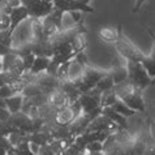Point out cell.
Here are the masks:
<instances>
[{
  "instance_id": "obj_1",
  "label": "cell",
  "mask_w": 155,
  "mask_h": 155,
  "mask_svg": "<svg viewBox=\"0 0 155 155\" xmlns=\"http://www.w3.org/2000/svg\"><path fill=\"white\" fill-rule=\"evenodd\" d=\"M114 46L117 51V54L127 61L141 63L146 58V55L124 34L123 25H119V38Z\"/></svg>"
},
{
  "instance_id": "obj_2",
  "label": "cell",
  "mask_w": 155,
  "mask_h": 155,
  "mask_svg": "<svg viewBox=\"0 0 155 155\" xmlns=\"http://www.w3.org/2000/svg\"><path fill=\"white\" fill-rule=\"evenodd\" d=\"M127 69H128V81L133 84L136 87L141 89L142 91L149 87V86L154 85V80L149 77L147 72L142 67L141 63H132L127 61Z\"/></svg>"
},
{
  "instance_id": "obj_3",
  "label": "cell",
  "mask_w": 155,
  "mask_h": 155,
  "mask_svg": "<svg viewBox=\"0 0 155 155\" xmlns=\"http://www.w3.org/2000/svg\"><path fill=\"white\" fill-rule=\"evenodd\" d=\"M120 101H123L129 108L136 111V112H141V114L146 112V103L143 99L142 90L136 87V86H133L125 95L120 98Z\"/></svg>"
},
{
  "instance_id": "obj_4",
  "label": "cell",
  "mask_w": 155,
  "mask_h": 155,
  "mask_svg": "<svg viewBox=\"0 0 155 155\" xmlns=\"http://www.w3.org/2000/svg\"><path fill=\"white\" fill-rule=\"evenodd\" d=\"M28 8L30 18H45L54 9L52 0H30L25 5Z\"/></svg>"
},
{
  "instance_id": "obj_5",
  "label": "cell",
  "mask_w": 155,
  "mask_h": 155,
  "mask_svg": "<svg viewBox=\"0 0 155 155\" xmlns=\"http://www.w3.org/2000/svg\"><path fill=\"white\" fill-rule=\"evenodd\" d=\"M101 95L102 93L95 87L87 93L81 94L78 102L81 104V108H82V114H90L93 111H95L97 108H99L101 107Z\"/></svg>"
},
{
  "instance_id": "obj_6",
  "label": "cell",
  "mask_w": 155,
  "mask_h": 155,
  "mask_svg": "<svg viewBox=\"0 0 155 155\" xmlns=\"http://www.w3.org/2000/svg\"><path fill=\"white\" fill-rule=\"evenodd\" d=\"M54 8L63 11L64 13H68L71 11H80L84 13H95V9L90 5H84V4L78 3L77 0H52Z\"/></svg>"
},
{
  "instance_id": "obj_7",
  "label": "cell",
  "mask_w": 155,
  "mask_h": 155,
  "mask_svg": "<svg viewBox=\"0 0 155 155\" xmlns=\"http://www.w3.org/2000/svg\"><path fill=\"white\" fill-rule=\"evenodd\" d=\"M11 28H9V31L12 35H13V33H15V30L20 26L21 24L24 22V21H26L28 18H30V16H29V12H28V8L25 7V5H20V7H17V8H13V9L11 11Z\"/></svg>"
},
{
  "instance_id": "obj_8",
  "label": "cell",
  "mask_w": 155,
  "mask_h": 155,
  "mask_svg": "<svg viewBox=\"0 0 155 155\" xmlns=\"http://www.w3.org/2000/svg\"><path fill=\"white\" fill-rule=\"evenodd\" d=\"M76 119H77V115L74 114V111H73L69 106L59 110L56 112V115H55V123L60 127L69 125V124H72Z\"/></svg>"
},
{
  "instance_id": "obj_9",
  "label": "cell",
  "mask_w": 155,
  "mask_h": 155,
  "mask_svg": "<svg viewBox=\"0 0 155 155\" xmlns=\"http://www.w3.org/2000/svg\"><path fill=\"white\" fill-rule=\"evenodd\" d=\"M48 103L56 111H59V110L64 108V107H68L71 102H69V98L65 95V93H63L60 89H56L55 91H52L50 94Z\"/></svg>"
},
{
  "instance_id": "obj_10",
  "label": "cell",
  "mask_w": 155,
  "mask_h": 155,
  "mask_svg": "<svg viewBox=\"0 0 155 155\" xmlns=\"http://www.w3.org/2000/svg\"><path fill=\"white\" fill-rule=\"evenodd\" d=\"M110 77L112 78L115 85H119L128 80V69H127V63L125 64H117L112 67L110 71H107Z\"/></svg>"
},
{
  "instance_id": "obj_11",
  "label": "cell",
  "mask_w": 155,
  "mask_h": 155,
  "mask_svg": "<svg viewBox=\"0 0 155 155\" xmlns=\"http://www.w3.org/2000/svg\"><path fill=\"white\" fill-rule=\"evenodd\" d=\"M97 35L99 41H102L106 45H115L119 38V28H101L98 30Z\"/></svg>"
},
{
  "instance_id": "obj_12",
  "label": "cell",
  "mask_w": 155,
  "mask_h": 155,
  "mask_svg": "<svg viewBox=\"0 0 155 155\" xmlns=\"http://www.w3.org/2000/svg\"><path fill=\"white\" fill-rule=\"evenodd\" d=\"M102 115L106 116V117H108L111 121H112L115 125H117L120 129H128V119L124 117L121 115H119L117 112H115L111 107H104V108H102Z\"/></svg>"
},
{
  "instance_id": "obj_13",
  "label": "cell",
  "mask_w": 155,
  "mask_h": 155,
  "mask_svg": "<svg viewBox=\"0 0 155 155\" xmlns=\"http://www.w3.org/2000/svg\"><path fill=\"white\" fill-rule=\"evenodd\" d=\"M24 101H25V97L22 94H15V95H12L11 98L5 99V104H7L8 111H9L12 115L21 112Z\"/></svg>"
},
{
  "instance_id": "obj_14",
  "label": "cell",
  "mask_w": 155,
  "mask_h": 155,
  "mask_svg": "<svg viewBox=\"0 0 155 155\" xmlns=\"http://www.w3.org/2000/svg\"><path fill=\"white\" fill-rule=\"evenodd\" d=\"M51 59L50 58H43V56H35V60H34L31 68H30L29 73L33 76H39L42 73H45L47 71V68L50 65Z\"/></svg>"
},
{
  "instance_id": "obj_15",
  "label": "cell",
  "mask_w": 155,
  "mask_h": 155,
  "mask_svg": "<svg viewBox=\"0 0 155 155\" xmlns=\"http://www.w3.org/2000/svg\"><path fill=\"white\" fill-rule=\"evenodd\" d=\"M85 71V65L80 64L77 60L73 58L69 61V73H68V80L69 81H77L80 80L84 74Z\"/></svg>"
},
{
  "instance_id": "obj_16",
  "label": "cell",
  "mask_w": 155,
  "mask_h": 155,
  "mask_svg": "<svg viewBox=\"0 0 155 155\" xmlns=\"http://www.w3.org/2000/svg\"><path fill=\"white\" fill-rule=\"evenodd\" d=\"M111 108H112L115 112H117L119 115H121V116H124V117H127V119H129V117H133V116L136 115V111H133V110H130L129 107L124 103L123 101H120V99H117L112 106H111Z\"/></svg>"
},
{
  "instance_id": "obj_17",
  "label": "cell",
  "mask_w": 155,
  "mask_h": 155,
  "mask_svg": "<svg viewBox=\"0 0 155 155\" xmlns=\"http://www.w3.org/2000/svg\"><path fill=\"white\" fill-rule=\"evenodd\" d=\"M117 95H116V93L112 90H108V91H104L102 93L101 95V107L102 108H104V107H111L114 104V103L117 101Z\"/></svg>"
},
{
  "instance_id": "obj_18",
  "label": "cell",
  "mask_w": 155,
  "mask_h": 155,
  "mask_svg": "<svg viewBox=\"0 0 155 155\" xmlns=\"http://www.w3.org/2000/svg\"><path fill=\"white\" fill-rule=\"evenodd\" d=\"M114 86H115V84H114L112 78H111L110 74L107 73L104 77H102V78L99 80V82L97 84L95 89L99 90L101 93H104V91H108V90H112V89H114Z\"/></svg>"
},
{
  "instance_id": "obj_19",
  "label": "cell",
  "mask_w": 155,
  "mask_h": 155,
  "mask_svg": "<svg viewBox=\"0 0 155 155\" xmlns=\"http://www.w3.org/2000/svg\"><path fill=\"white\" fill-rule=\"evenodd\" d=\"M141 64H142V67L145 68V71L147 72L149 77H151V78L154 80L155 78V60L151 59L150 56H146L141 61Z\"/></svg>"
},
{
  "instance_id": "obj_20",
  "label": "cell",
  "mask_w": 155,
  "mask_h": 155,
  "mask_svg": "<svg viewBox=\"0 0 155 155\" xmlns=\"http://www.w3.org/2000/svg\"><path fill=\"white\" fill-rule=\"evenodd\" d=\"M13 150H15V153L17 155H37L33 151V149L30 147V142H26V143L17 146V147H15Z\"/></svg>"
},
{
  "instance_id": "obj_21",
  "label": "cell",
  "mask_w": 155,
  "mask_h": 155,
  "mask_svg": "<svg viewBox=\"0 0 155 155\" xmlns=\"http://www.w3.org/2000/svg\"><path fill=\"white\" fill-rule=\"evenodd\" d=\"M11 28V17L5 12L0 11V31L4 30H9Z\"/></svg>"
},
{
  "instance_id": "obj_22",
  "label": "cell",
  "mask_w": 155,
  "mask_h": 155,
  "mask_svg": "<svg viewBox=\"0 0 155 155\" xmlns=\"http://www.w3.org/2000/svg\"><path fill=\"white\" fill-rule=\"evenodd\" d=\"M0 45L5 46L8 48H12V34L8 30L0 31Z\"/></svg>"
},
{
  "instance_id": "obj_23",
  "label": "cell",
  "mask_w": 155,
  "mask_h": 155,
  "mask_svg": "<svg viewBox=\"0 0 155 155\" xmlns=\"http://www.w3.org/2000/svg\"><path fill=\"white\" fill-rule=\"evenodd\" d=\"M85 150L87 153H102L103 151V143L99 141H94V142H90V143L86 145Z\"/></svg>"
},
{
  "instance_id": "obj_24",
  "label": "cell",
  "mask_w": 155,
  "mask_h": 155,
  "mask_svg": "<svg viewBox=\"0 0 155 155\" xmlns=\"http://www.w3.org/2000/svg\"><path fill=\"white\" fill-rule=\"evenodd\" d=\"M15 91L12 90L11 87V85H3V86H0V98L2 99H8V98H11L12 95H15Z\"/></svg>"
},
{
  "instance_id": "obj_25",
  "label": "cell",
  "mask_w": 155,
  "mask_h": 155,
  "mask_svg": "<svg viewBox=\"0 0 155 155\" xmlns=\"http://www.w3.org/2000/svg\"><path fill=\"white\" fill-rule=\"evenodd\" d=\"M34 60H35V55H33V54H29V55H26V56H22V63H24L25 73L30 71V68H31Z\"/></svg>"
},
{
  "instance_id": "obj_26",
  "label": "cell",
  "mask_w": 155,
  "mask_h": 155,
  "mask_svg": "<svg viewBox=\"0 0 155 155\" xmlns=\"http://www.w3.org/2000/svg\"><path fill=\"white\" fill-rule=\"evenodd\" d=\"M82 13H84V12H80V11H71V12H68V15H69L73 18V21H74L76 25H81V24H82Z\"/></svg>"
},
{
  "instance_id": "obj_27",
  "label": "cell",
  "mask_w": 155,
  "mask_h": 155,
  "mask_svg": "<svg viewBox=\"0 0 155 155\" xmlns=\"http://www.w3.org/2000/svg\"><path fill=\"white\" fill-rule=\"evenodd\" d=\"M11 116L12 114L8 111V108H0V121H8Z\"/></svg>"
},
{
  "instance_id": "obj_28",
  "label": "cell",
  "mask_w": 155,
  "mask_h": 155,
  "mask_svg": "<svg viewBox=\"0 0 155 155\" xmlns=\"http://www.w3.org/2000/svg\"><path fill=\"white\" fill-rule=\"evenodd\" d=\"M146 30H147V33L150 34V37H151V39H153V50H151V54H150V58L155 60V34L153 33V30L150 28H146Z\"/></svg>"
},
{
  "instance_id": "obj_29",
  "label": "cell",
  "mask_w": 155,
  "mask_h": 155,
  "mask_svg": "<svg viewBox=\"0 0 155 155\" xmlns=\"http://www.w3.org/2000/svg\"><path fill=\"white\" fill-rule=\"evenodd\" d=\"M146 3V0H136V4L133 5V9H132V12L133 13H137L140 9H141V7L143 5V4Z\"/></svg>"
},
{
  "instance_id": "obj_30",
  "label": "cell",
  "mask_w": 155,
  "mask_h": 155,
  "mask_svg": "<svg viewBox=\"0 0 155 155\" xmlns=\"http://www.w3.org/2000/svg\"><path fill=\"white\" fill-rule=\"evenodd\" d=\"M0 108H7V104H5V101L0 98Z\"/></svg>"
},
{
  "instance_id": "obj_31",
  "label": "cell",
  "mask_w": 155,
  "mask_h": 155,
  "mask_svg": "<svg viewBox=\"0 0 155 155\" xmlns=\"http://www.w3.org/2000/svg\"><path fill=\"white\" fill-rule=\"evenodd\" d=\"M77 2H78V3H81V4H84V5H89L91 0H77Z\"/></svg>"
},
{
  "instance_id": "obj_32",
  "label": "cell",
  "mask_w": 155,
  "mask_h": 155,
  "mask_svg": "<svg viewBox=\"0 0 155 155\" xmlns=\"http://www.w3.org/2000/svg\"><path fill=\"white\" fill-rule=\"evenodd\" d=\"M7 155H17V154L15 153V150L12 149V150H9V151H7Z\"/></svg>"
},
{
  "instance_id": "obj_33",
  "label": "cell",
  "mask_w": 155,
  "mask_h": 155,
  "mask_svg": "<svg viewBox=\"0 0 155 155\" xmlns=\"http://www.w3.org/2000/svg\"><path fill=\"white\" fill-rule=\"evenodd\" d=\"M3 85H4V82L2 81V78H0V86H3Z\"/></svg>"
},
{
  "instance_id": "obj_34",
  "label": "cell",
  "mask_w": 155,
  "mask_h": 155,
  "mask_svg": "<svg viewBox=\"0 0 155 155\" xmlns=\"http://www.w3.org/2000/svg\"><path fill=\"white\" fill-rule=\"evenodd\" d=\"M154 106H155V101H154Z\"/></svg>"
}]
</instances>
